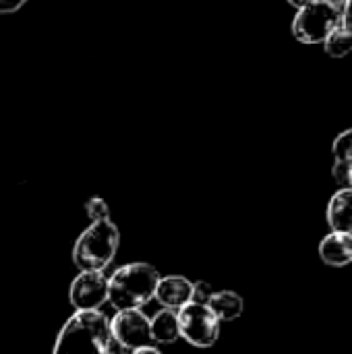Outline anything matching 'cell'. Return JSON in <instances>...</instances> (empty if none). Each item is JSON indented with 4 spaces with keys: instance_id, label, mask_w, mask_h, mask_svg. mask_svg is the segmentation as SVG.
<instances>
[{
    "instance_id": "cell-5",
    "label": "cell",
    "mask_w": 352,
    "mask_h": 354,
    "mask_svg": "<svg viewBox=\"0 0 352 354\" xmlns=\"http://www.w3.org/2000/svg\"><path fill=\"white\" fill-rule=\"evenodd\" d=\"M180 338L197 348H210L220 338V319L212 313L207 305L187 303L176 311Z\"/></svg>"
},
{
    "instance_id": "cell-13",
    "label": "cell",
    "mask_w": 352,
    "mask_h": 354,
    "mask_svg": "<svg viewBox=\"0 0 352 354\" xmlns=\"http://www.w3.org/2000/svg\"><path fill=\"white\" fill-rule=\"evenodd\" d=\"M151 322V340L160 342V344H172L180 338V330H178V317L176 311L170 309H162L154 315Z\"/></svg>"
},
{
    "instance_id": "cell-10",
    "label": "cell",
    "mask_w": 352,
    "mask_h": 354,
    "mask_svg": "<svg viewBox=\"0 0 352 354\" xmlns=\"http://www.w3.org/2000/svg\"><path fill=\"white\" fill-rule=\"evenodd\" d=\"M328 224L332 232L352 234V189H340L328 205Z\"/></svg>"
},
{
    "instance_id": "cell-19",
    "label": "cell",
    "mask_w": 352,
    "mask_h": 354,
    "mask_svg": "<svg viewBox=\"0 0 352 354\" xmlns=\"http://www.w3.org/2000/svg\"><path fill=\"white\" fill-rule=\"evenodd\" d=\"M131 354H162V351H158L154 344L151 346H143V348H137V351H133Z\"/></svg>"
},
{
    "instance_id": "cell-23",
    "label": "cell",
    "mask_w": 352,
    "mask_h": 354,
    "mask_svg": "<svg viewBox=\"0 0 352 354\" xmlns=\"http://www.w3.org/2000/svg\"><path fill=\"white\" fill-rule=\"evenodd\" d=\"M106 354H120V353H118V351H114V348L110 346V351H108V353H106Z\"/></svg>"
},
{
    "instance_id": "cell-7",
    "label": "cell",
    "mask_w": 352,
    "mask_h": 354,
    "mask_svg": "<svg viewBox=\"0 0 352 354\" xmlns=\"http://www.w3.org/2000/svg\"><path fill=\"white\" fill-rule=\"evenodd\" d=\"M68 301L75 311H100L108 303V278L104 272H81L71 288Z\"/></svg>"
},
{
    "instance_id": "cell-15",
    "label": "cell",
    "mask_w": 352,
    "mask_h": 354,
    "mask_svg": "<svg viewBox=\"0 0 352 354\" xmlns=\"http://www.w3.org/2000/svg\"><path fill=\"white\" fill-rule=\"evenodd\" d=\"M85 214L91 222H104L110 220V209L108 203L102 197H91L89 201H85Z\"/></svg>"
},
{
    "instance_id": "cell-17",
    "label": "cell",
    "mask_w": 352,
    "mask_h": 354,
    "mask_svg": "<svg viewBox=\"0 0 352 354\" xmlns=\"http://www.w3.org/2000/svg\"><path fill=\"white\" fill-rule=\"evenodd\" d=\"M27 0H0V15H6V12H15L19 10Z\"/></svg>"
},
{
    "instance_id": "cell-22",
    "label": "cell",
    "mask_w": 352,
    "mask_h": 354,
    "mask_svg": "<svg viewBox=\"0 0 352 354\" xmlns=\"http://www.w3.org/2000/svg\"><path fill=\"white\" fill-rule=\"evenodd\" d=\"M349 189H352V166L349 168Z\"/></svg>"
},
{
    "instance_id": "cell-16",
    "label": "cell",
    "mask_w": 352,
    "mask_h": 354,
    "mask_svg": "<svg viewBox=\"0 0 352 354\" xmlns=\"http://www.w3.org/2000/svg\"><path fill=\"white\" fill-rule=\"evenodd\" d=\"M216 290L212 288V284L207 282H195L193 284V295H191V303H201V305H207V301L212 299Z\"/></svg>"
},
{
    "instance_id": "cell-12",
    "label": "cell",
    "mask_w": 352,
    "mask_h": 354,
    "mask_svg": "<svg viewBox=\"0 0 352 354\" xmlns=\"http://www.w3.org/2000/svg\"><path fill=\"white\" fill-rule=\"evenodd\" d=\"M207 307L212 309V313L222 322H234L243 315L245 311V301L241 295L232 292V290H220L214 292L212 299L207 301Z\"/></svg>"
},
{
    "instance_id": "cell-9",
    "label": "cell",
    "mask_w": 352,
    "mask_h": 354,
    "mask_svg": "<svg viewBox=\"0 0 352 354\" xmlns=\"http://www.w3.org/2000/svg\"><path fill=\"white\" fill-rule=\"evenodd\" d=\"M319 257L330 268H344L352 263V234L330 232L319 243Z\"/></svg>"
},
{
    "instance_id": "cell-14",
    "label": "cell",
    "mask_w": 352,
    "mask_h": 354,
    "mask_svg": "<svg viewBox=\"0 0 352 354\" xmlns=\"http://www.w3.org/2000/svg\"><path fill=\"white\" fill-rule=\"evenodd\" d=\"M324 50L332 58H344L352 52V33L346 31L342 25L336 27L324 41Z\"/></svg>"
},
{
    "instance_id": "cell-2",
    "label": "cell",
    "mask_w": 352,
    "mask_h": 354,
    "mask_svg": "<svg viewBox=\"0 0 352 354\" xmlns=\"http://www.w3.org/2000/svg\"><path fill=\"white\" fill-rule=\"evenodd\" d=\"M160 282V274L154 266L137 261L118 268L108 278V303L116 311L141 309L147 305Z\"/></svg>"
},
{
    "instance_id": "cell-3",
    "label": "cell",
    "mask_w": 352,
    "mask_h": 354,
    "mask_svg": "<svg viewBox=\"0 0 352 354\" xmlns=\"http://www.w3.org/2000/svg\"><path fill=\"white\" fill-rule=\"evenodd\" d=\"M118 245L120 232L110 220L91 222L73 247V263L79 272H104L116 257Z\"/></svg>"
},
{
    "instance_id": "cell-4",
    "label": "cell",
    "mask_w": 352,
    "mask_h": 354,
    "mask_svg": "<svg viewBox=\"0 0 352 354\" xmlns=\"http://www.w3.org/2000/svg\"><path fill=\"white\" fill-rule=\"evenodd\" d=\"M342 25V6L326 0H315L293 19V35L303 44H324L326 37Z\"/></svg>"
},
{
    "instance_id": "cell-1",
    "label": "cell",
    "mask_w": 352,
    "mask_h": 354,
    "mask_svg": "<svg viewBox=\"0 0 352 354\" xmlns=\"http://www.w3.org/2000/svg\"><path fill=\"white\" fill-rule=\"evenodd\" d=\"M110 346V319L102 311H75L62 326L52 354H106Z\"/></svg>"
},
{
    "instance_id": "cell-21",
    "label": "cell",
    "mask_w": 352,
    "mask_h": 354,
    "mask_svg": "<svg viewBox=\"0 0 352 354\" xmlns=\"http://www.w3.org/2000/svg\"><path fill=\"white\" fill-rule=\"evenodd\" d=\"M326 2H332V4H336V6H342L346 0H326Z\"/></svg>"
},
{
    "instance_id": "cell-11",
    "label": "cell",
    "mask_w": 352,
    "mask_h": 354,
    "mask_svg": "<svg viewBox=\"0 0 352 354\" xmlns=\"http://www.w3.org/2000/svg\"><path fill=\"white\" fill-rule=\"evenodd\" d=\"M332 151H334V168H332L334 180L342 189H349V168L352 166V129L342 131L334 139Z\"/></svg>"
},
{
    "instance_id": "cell-6",
    "label": "cell",
    "mask_w": 352,
    "mask_h": 354,
    "mask_svg": "<svg viewBox=\"0 0 352 354\" xmlns=\"http://www.w3.org/2000/svg\"><path fill=\"white\" fill-rule=\"evenodd\" d=\"M110 334L112 342H116L124 351H137L143 346H151V322L141 309H127L116 311L110 319Z\"/></svg>"
},
{
    "instance_id": "cell-18",
    "label": "cell",
    "mask_w": 352,
    "mask_h": 354,
    "mask_svg": "<svg viewBox=\"0 0 352 354\" xmlns=\"http://www.w3.org/2000/svg\"><path fill=\"white\" fill-rule=\"evenodd\" d=\"M342 27L352 33V0L344 2V8H342Z\"/></svg>"
},
{
    "instance_id": "cell-8",
    "label": "cell",
    "mask_w": 352,
    "mask_h": 354,
    "mask_svg": "<svg viewBox=\"0 0 352 354\" xmlns=\"http://www.w3.org/2000/svg\"><path fill=\"white\" fill-rule=\"evenodd\" d=\"M193 295V282L187 280L185 276H160V282L156 286L154 299L170 311L183 309L187 303H191Z\"/></svg>"
},
{
    "instance_id": "cell-20",
    "label": "cell",
    "mask_w": 352,
    "mask_h": 354,
    "mask_svg": "<svg viewBox=\"0 0 352 354\" xmlns=\"http://www.w3.org/2000/svg\"><path fill=\"white\" fill-rule=\"evenodd\" d=\"M293 6H297V8H303V6H307V4H311V2H315V0H288Z\"/></svg>"
}]
</instances>
